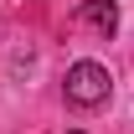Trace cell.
Wrapping results in <instances>:
<instances>
[{
	"instance_id": "6da1fadb",
	"label": "cell",
	"mask_w": 134,
	"mask_h": 134,
	"mask_svg": "<svg viewBox=\"0 0 134 134\" xmlns=\"http://www.w3.org/2000/svg\"><path fill=\"white\" fill-rule=\"evenodd\" d=\"M62 93L72 108H103L108 93H114V77H108V67L103 62H72L62 77Z\"/></svg>"
},
{
	"instance_id": "7a4b0ae2",
	"label": "cell",
	"mask_w": 134,
	"mask_h": 134,
	"mask_svg": "<svg viewBox=\"0 0 134 134\" xmlns=\"http://www.w3.org/2000/svg\"><path fill=\"white\" fill-rule=\"evenodd\" d=\"M77 21H83L88 31H98V36H114L119 31V5L114 0H83L77 5Z\"/></svg>"
}]
</instances>
